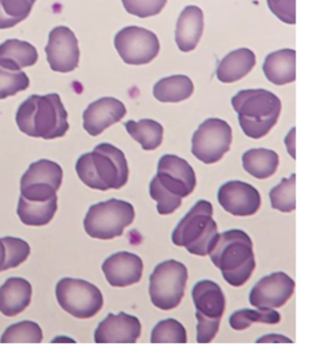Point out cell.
<instances>
[{
  "instance_id": "obj_1",
  "label": "cell",
  "mask_w": 312,
  "mask_h": 354,
  "mask_svg": "<svg viewBox=\"0 0 312 354\" xmlns=\"http://www.w3.org/2000/svg\"><path fill=\"white\" fill-rule=\"evenodd\" d=\"M208 254L232 287L245 285L255 268L251 238L246 232L238 229L218 234Z\"/></svg>"
},
{
  "instance_id": "obj_2",
  "label": "cell",
  "mask_w": 312,
  "mask_h": 354,
  "mask_svg": "<svg viewBox=\"0 0 312 354\" xmlns=\"http://www.w3.org/2000/svg\"><path fill=\"white\" fill-rule=\"evenodd\" d=\"M16 123L24 134L47 140L64 137L69 129L67 111L57 93L30 96L19 106Z\"/></svg>"
},
{
  "instance_id": "obj_3",
  "label": "cell",
  "mask_w": 312,
  "mask_h": 354,
  "mask_svg": "<svg viewBox=\"0 0 312 354\" xmlns=\"http://www.w3.org/2000/svg\"><path fill=\"white\" fill-rule=\"evenodd\" d=\"M75 169L85 185L102 192L121 189L129 177L126 156L109 143H102L93 152L82 155Z\"/></svg>"
},
{
  "instance_id": "obj_4",
  "label": "cell",
  "mask_w": 312,
  "mask_h": 354,
  "mask_svg": "<svg viewBox=\"0 0 312 354\" xmlns=\"http://www.w3.org/2000/svg\"><path fill=\"white\" fill-rule=\"evenodd\" d=\"M231 102L241 129L254 140L266 137L276 126L282 113L280 99L265 89L240 91Z\"/></svg>"
},
{
  "instance_id": "obj_5",
  "label": "cell",
  "mask_w": 312,
  "mask_h": 354,
  "mask_svg": "<svg viewBox=\"0 0 312 354\" xmlns=\"http://www.w3.org/2000/svg\"><path fill=\"white\" fill-rule=\"evenodd\" d=\"M212 214L214 208L211 203L199 201L176 226L172 236L173 243L183 246L195 256H207L218 234Z\"/></svg>"
},
{
  "instance_id": "obj_6",
  "label": "cell",
  "mask_w": 312,
  "mask_h": 354,
  "mask_svg": "<svg viewBox=\"0 0 312 354\" xmlns=\"http://www.w3.org/2000/svg\"><path fill=\"white\" fill-rule=\"evenodd\" d=\"M134 219L131 203L111 199L90 207L84 221V230L95 239L111 240L121 236Z\"/></svg>"
},
{
  "instance_id": "obj_7",
  "label": "cell",
  "mask_w": 312,
  "mask_h": 354,
  "mask_svg": "<svg viewBox=\"0 0 312 354\" xmlns=\"http://www.w3.org/2000/svg\"><path fill=\"white\" fill-rule=\"evenodd\" d=\"M188 281V269L183 263L168 260L156 266L149 277V296L155 307L170 310L180 305Z\"/></svg>"
},
{
  "instance_id": "obj_8",
  "label": "cell",
  "mask_w": 312,
  "mask_h": 354,
  "mask_svg": "<svg viewBox=\"0 0 312 354\" xmlns=\"http://www.w3.org/2000/svg\"><path fill=\"white\" fill-rule=\"evenodd\" d=\"M59 305L77 319H90L101 310L104 297L100 290L84 279L64 277L56 285Z\"/></svg>"
},
{
  "instance_id": "obj_9",
  "label": "cell",
  "mask_w": 312,
  "mask_h": 354,
  "mask_svg": "<svg viewBox=\"0 0 312 354\" xmlns=\"http://www.w3.org/2000/svg\"><path fill=\"white\" fill-rule=\"evenodd\" d=\"M195 187L196 175L192 167L183 158L169 154L161 157L158 174L149 184V189L180 201L191 194Z\"/></svg>"
},
{
  "instance_id": "obj_10",
  "label": "cell",
  "mask_w": 312,
  "mask_h": 354,
  "mask_svg": "<svg viewBox=\"0 0 312 354\" xmlns=\"http://www.w3.org/2000/svg\"><path fill=\"white\" fill-rule=\"evenodd\" d=\"M232 141L231 127L219 118H209L200 124L192 140V152L204 164L222 160Z\"/></svg>"
},
{
  "instance_id": "obj_11",
  "label": "cell",
  "mask_w": 312,
  "mask_h": 354,
  "mask_svg": "<svg viewBox=\"0 0 312 354\" xmlns=\"http://www.w3.org/2000/svg\"><path fill=\"white\" fill-rule=\"evenodd\" d=\"M62 167L49 160L30 164L21 180V196L33 202H46L57 196L62 185Z\"/></svg>"
},
{
  "instance_id": "obj_12",
  "label": "cell",
  "mask_w": 312,
  "mask_h": 354,
  "mask_svg": "<svg viewBox=\"0 0 312 354\" xmlns=\"http://www.w3.org/2000/svg\"><path fill=\"white\" fill-rule=\"evenodd\" d=\"M115 47L127 64H149L160 50V41L152 30L137 26L124 28L115 37Z\"/></svg>"
},
{
  "instance_id": "obj_13",
  "label": "cell",
  "mask_w": 312,
  "mask_h": 354,
  "mask_svg": "<svg viewBox=\"0 0 312 354\" xmlns=\"http://www.w3.org/2000/svg\"><path fill=\"white\" fill-rule=\"evenodd\" d=\"M45 52L48 62L55 72L70 73L78 67L80 59L78 39L69 28L59 26L51 31Z\"/></svg>"
},
{
  "instance_id": "obj_14",
  "label": "cell",
  "mask_w": 312,
  "mask_h": 354,
  "mask_svg": "<svg viewBox=\"0 0 312 354\" xmlns=\"http://www.w3.org/2000/svg\"><path fill=\"white\" fill-rule=\"evenodd\" d=\"M295 290L294 280L284 272H275L263 277L252 288L249 301L257 308H279Z\"/></svg>"
},
{
  "instance_id": "obj_15",
  "label": "cell",
  "mask_w": 312,
  "mask_h": 354,
  "mask_svg": "<svg viewBox=\"0 0 312 354\" xmlns=\"http://www.w3.org/2000/svg\"><path fill=\"white\" fill-rule=\"evenodd\" d=\"M218 202L227 212L235 216H250L259 209L261 196L250 184L232 180L221 186Z\"/></svg>"
},
{
  "instance_id": "obj_16",
  "label": "cell",
  "mask_w": 312,
  "mask_h": 354,
  "mask_svg": "<svg viewBox=\"0 0 312 354\" xmlns=\"http://www.w3.org/2000/svg\"><path fill=\"white\" fill-rule=\"evenodd\" d=\"M141 334L137 317L120 313H109L95 331L96 344H136Z\"/></svg>"
},
{
  "instance_id": "obj_17",
  "label": "cell",
  "mask_w": 312,
  "mask_h": 354,
  "mask_svg": "<svg viewBox=\"0 0 312 354\" xmlns=\"http://www.w3.org/2000/svg\"><path fill=\"white\" fill-rule=\"evenodd\" d=\"M143 269L140 257L125 251L112 254L102 265L107 282L115 288H126L140 282Z\"/></svg>"
},
{
  "instance_id": "obj_18",
  "label": "cell",
  "mask_w": 312,
  "mask_h": 354,
  "mask_svg": "<svg viewBox=\"0 0 312 354\" xmlns=\"http://www.w3.org/2000/svg\"><path fill=\"white\" fill-rule=\"evenodd\" d=\"M127 114L121 101L113 97H104L89 104L84 112V129L92 137H96L118 123Z\"/></svg>"
},
{
  "instance_id": "obj_19",
  "label": "cell",
  "mask_w": 312,
  "mask_h": 354,
  "mask_svg": "<svg viewBox=\"0 0 312 354\" xmlns=\"http://www.w3.org/2000/svg\"><path fill=\"white\" fill-rule=\"evenodd\" d=\"M204 17L197 6H188L178 17L176 26L175 39L178 50L190 53L195 50L203 36Z\"/></svg>"
},
{
  "instance_id": "obj_20",
  "label": "cell",
  "mask_w": 312,
  "mask_h": 354,
  "mask_svg": "<svg viewBox=\"0 0 312 354\" xmlns=\"http://www.w3.org/2000/svg\"><path fill=\"white\" fill-rule=\"evenodd\" d=\"M33 287L22 277H10L0 287V313L15 317L30 306Z\"/></svg>"
},
{
  "instance_id": "obj_21",
  "label": "cell",
  "mask_w": 312,
  "mask_h": 354,
  "mask_svg": "<svg viewBox=\"0 0 312 354\" xmlns=\"http://www.w3.org/2000/svg\"><path fill=\"white\" fill-rule=\"evenodd\" d=\"M196 313L206 318L221 319L226 310V297L219 286L211 280H201L192 290Z\"/></svg>"
},
{
  "instance_id": "obj_22",
  "label": "cell",
  "mask_w": 312,
  "mask_h": 354,
  "mask_svg": "<svg viewBox=\"0 0 312 354\" xmlns=\"http://www.w3.org/2000/svg\"><path fill=\"white\" fill-rule=\"evenodd\" d=\"M266 79L276 86H285L296 80V52L283 49L266 56L263 65Z\"/></svg>"
},
{
  "instance_id": "obj_23",
  "label": "cell",
  "mask_w": 312,
  "mask_h": 354,
  "mask_svg": "<svg viewBox=\"0 0 312 354\" xmlns=\"http://www.w3.org/2000/svg\"><path fill=\"white\" fill-rule=\"evenodd\" d=\"M257 64L255 55L251 50L242 48L230 53L220 62L217 70L218 80L232 84L248 75Z\"/></svg>"
},
{
  "instance_id": "obj_24",
  "label": "cell",
  "mask_w": 312,
  "mask_h": 354,
  "mask_svg": "<svg viewBox=\"0 0 312 354\" xmlns=\"http://www.w3.org/2000/svg\"><path fill=\"white\" fill-rule=\"evenodd\" d=\"M36 48L27 41L8 39L0 45V66L10 71H21L38 62Z\"/></svg>"
},
{
  "instance_id": "obj_25",
  "label": "cell",
  "mask_w": 312,
  "mask_h": 354,
  "mask_svg": "<svg viewBox=\"0 0 312 354\" xmlns=\"http://www.w3.org/2000/svg\"><path fill=\"white\" fill-rule=\"evenodd\" d=\"M244 169L258 180H265L276 174L279 157L274 150L253 149L246 151L242 158Z\"/></svg>"
},
{
  "instance_id": "obj_26",
  "label": "cell",
  "mask_w": 312,
  "mask_h": 354,
  "mask_svg": "<svg viewBox=\"0 0 312 354\" xmlns=\"http://www.w3.org/2000/svg\"><path fill=\"white\" fill-rule=\"evenodd\" d=\"M194 91V83L188 76L173 75L158 81L153 95L161 103H180L191 97Z\"/></svg>"
},
{
  "instance_id": "obj_27",
  "label": "cell",
  "mask_w": 312,
  "mask_h": 354,
  "mask_svg": "<svg viewBox=\"0 0 312 354\" xmlns=\"http://www.w3.org/2000/svg\"><path fill=\"white\" fill-rule=\"evenodd\" d=\"M58 197L46 202H33L21 196L19 200L18 214L19 219L28 226H44L53 219L58 209Z\"/></svg>"
},
{
  "instance_id": "obj_28",
  "label": "cell",
  "mask_w": 312,
  "mask_h": 354,
  "mask_svg": "<svg viewBox=\"0 0 312 354\" xmlns=\"http://www.w3.org/2000/svg\"><path fill=\"white\" fill-rule=\"evenodd\" d=\"M127 133L144 150H155L163 140V127L152 119H142L138 122L129 120L125 123Z\"/></svg>"
},
{
  "instance_id": "obj_29",
  "label": "cell",
  "mask_w": 312,
  "mask_h": 354,
  "mask_svg": "<svg viewBox=\"0 0 312 354\" xmlns=\"http://www.w3.org/2000/svg\"><path fill=\"white\" fill-rule=\"evenodd\" d=\"M280 322V314L273 308H244L235 311L230 316V326L235 330H245L255 322L265 324H277Z\"/></svg>"
},
{
  "instance_id": "obj_30",
  "label": "cell",
  "mask_w": 312,
  "mask_h": 354,
  "mask_svg": "<svg viewBox=\"0 0 312 354\" xmlns=\"http://www.w3.org/2000/svg\"><path fill=\"white\" fill-rule=\"evenodd\" d=\"M36 0H0V30L10 29L26 19Z\"/></svg>"
},
{
  "instance_id": "obj_31",
  "label": "cell",
  "mask_w": 312,
  "mask_h": 354,
  "mask_svg": "<svg viewBox=\"0 0 312 354\" xmlns=\"http://www.w3.org/2000/svg\"><path fill=\"white\" fill-rule=\"evenodd\" d=\"M44 339L42 328L38 324L24 321L10 326L3 333L1 344H41Z\"/></svg>"
},
{
  "instance_id": "obj_32",
  "label": "cell",
  "mask_w": 312,
  "mask_h": 354,
  "mask_svg": "<svg viewBox=\"0 0 312 354\" xmlns=\"http://www.w3.org/2000/svg\"><path fill=\"white\" fill-rule=\"evenodd\" d=\"M271 206L274 209L288 214L296 209V174L284 178L279 185L269 192Z\"/></svg>"
},
{
  "instance_id": "obj_33",
  "label": "cell",
  "mask_w": 312,
  "mask_h": 354,
  "mask_svg": "<svg viewBox=\"0 0 312 354\" xmlns=\"http://www.w3.org/2000/svg\"><path fill=\"white\" fill-rule=\"evenodd\" d=\"M152 344H187V333L183 325L176 319L158 322L153 328Z\"/></svg>"
},
{
  "instance_id": "obj_34",
  "label": "cell",
  "mask_w": 312,
  "mask_h": 354,
  "mask_svg": "<svg viewBox=\"0 0 312 354\" xmlns=\"http://www.w3.org/2000/svg\"><path fill=\"white\" fill-rule=\"evenodd\" d=\"M30 79L21 71H10L0 66V99L15 95L17 93L28 89Z\"/></svg>"
},
{
  "instance_id": "obj_35",
  "label": "cell",
  "mask_w": 312,
  "mask_h": 354,
  "mask_svg": "<svg viewBox=\"0 0 312 354\" xmlns=\"http://www.w3.org/2000/svg\"><path fill=\"white\" fill-rule=\"evenodd\" d=\"M1 239L7 250L5 271L15 268L26 261L30 254V248L26 241L11 236L1 238Z\"/></svg>"
},
{
  "instance_id": "obj_36",
  "label": "cell",
  "mask_w": 312,
  "mask_h": 354,
  "mask_svg": "<svg viewBox=\"0 0 312 354\" xmlns=\"http://www.w3.org/2000/svg\"><path fill=\"white\" fill-rule=\"evenodd\" d=\"M168 0H122L125 10L138 18H149L160 14Z\"/></svg>"
},
{
  "instance_id": "obj_37",
  "label": "cell",
  "mask_w": 312,
  "mask_h": 354,
  "mask_svg": "<svg viewBox=\"0 0 312 354\" xmlns=\"http://www.w3.org/2000/svg\"><path fill=\"white\" fill-rule=\"evenodd\" d=\"M269 10L284 24H296V0H266Z\"/></svg>"
},
{
  "instance_id": "obj_38",
  "label": "cell",
  "mask_w": 312,
  "mask_h": 354,
  "mask_svg": "<svg viewBox=\"0 0 312 354\" xmlns=\"http://www.w3.org/2000/svg\"><path fill=\"white\" fill-rule=\"evenodd\" d=\"M197 342L199 344H209L217 335L221 319L206 318L196 313Z\"/></svg>"
},
{
  "instance_id": "obj_39",
  "label": "cell",
  "mask_w": 312,
  "mask_h": 354,
  "mask_svg": "<svg viewBox=\"0 0 312 354\" xmlns=\"http://www.w3.org/2000/svg\"><path fill=\"white\" fill-rule=\"evenodd\" d=\"M257 344L259 342H264V344H266V342H272V344H279V342H293L291 339L286 338L285 336L277 335V334H270V335H266L262 337V338L257 339Z\"/></svg>"
},
{
  "instance_id": "obj_40",
  "label": "cell",
  "mask_w": 312,
  "mask_h": 354,
  "mask_svg": "<svg viewBox=\"0 0 312 354\" xmlns=\"http://www.w3.org/2000/svg\"><path fill=\"white\" fill-rule=\"evenodd\" d=\"M295 133H296V129L293 127L289 131L288 135L286 136V140H285V144L286 146V149H288V151L289 153V155L291 156L292 158L295 160V137H296V135H295Z\"/></svg>"
},
{
  "instance_id": "obj_41",
  "label": "cell",
  "mask_w": 312,
  "mask_h": 354,
  "mask_svg": "<svg viewBox=\"0 0 312 354\" xmlns=\"http://www.w3.org/2000/svg\"><path fill=\"white\" fill-rule=\"evenodd\" d=\"M6 260H7V250L2 239H0V272L5 271Z\"/></svg>"
}]
</instances>
